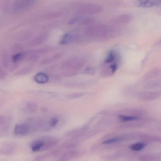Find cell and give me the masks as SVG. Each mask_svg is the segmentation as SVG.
Returning a JSON list of instances; mask_svg holds the SVG:
<instances>
[{
  "label": "cell",
  "instance_id": "obj_1",
  "mask_svg": "<svg viewBox=\"0 0 161 161\" xmlns=\"http://www.w3.org/2000/svg\"><path fill=\"white\" fill-rule=\"evenodd\" d=\"M78 10L80 13L86 15H93L99 13L102 10L101 6L96 4L87 3L78 7Z\"/></svg>",
  "mask_w": 161,
  "mask_h": 161
},
{
  "label": "cell",
  "instance_id": "obj_2",
  "mask_svg": "<svg viewBox=\"0 0 161 161\" xmlns=\"http://www.w3.org/2000/svg\"><path fill=\"white\" fill-rule=\"evenodd\" d=\"M37 0H16L14 4V10L21 12L26 10L35 3Z\"/></svg>",
  "mask_w": 161,
  "mask_h": 161
},
{
  "label": "cell",
  "instance_id": "obj_3",
  "mask_svg": "<svg viewBox=\"0 0 161 161\" xmlns=\"http://www.w3.org/2000/svg\"><path fill=\"white\" fill-rule=\"evenodd\" d=\"M32 128L29 123L17 125L14 129V134L18 136H24L32 131Z\"/></svg>",
  "mask_w": 161,
  "mask_h": 161
},
{
  "label": "cell",
  "instance_id": "obj_4",
  "mask_svg": "<svg viewBox=\"0 0 161 161\" xmlns=\"http://www.w3.org/2000/svg\"><path fill=\"white\" fill-rule=\"evenodd\" d=\"M136 4L144 8L156 7L161 6V0H137Z\"/></svg>",
  "mask_w": 161,
  "mask_h": 161
},
{
  "label": "cell",
  "instance_id": "obj_5",
  "mask_svg": "<svg viewBox=\"0 0 161 161\" xmlns=\"http://www.w3.org/2000/svg\"><path fill=\"white\" fill-rule=\"evenodd\" d=\"M46 145V139L36 140L32 142L31 149L33 152H38L40 150H45Z\"/></svg>",
  "mask_w": 161,
  "mask_h": 161
},
{
  "label": "cell",
  "instance_id": "obj_6",
  "mask_svg": "<svg viewBox=\"0 0 161 161\" xmlns=\"http://www.w3.org/2000/svg\"><path fill=\"white\" fill-rule=\"evenodd\" d=\"M10 120L7 117L0 116V137L4 135L8 130Z\"/></svg>",
  "mask_w": 161,
  "mask_h": 161
},
{
  "label": "cell",
  "instance_id": "obj_7",
  "mask_svg": "<svg viewBox=\"0 0 161 161\" xmlns=\"http://www.w3.org/2000/svg\"><path fill=\"white\" fill-rule=\"evenodd\" d=\"M161 95V92H152L143 93L140 95V98L145 101H151L158 98Z\"/></svg>",
  "mask_w": 161,
  "mask_h": 161
},
{
  "label": "cell",
  "instance_id": "obj_8",
  "mask_svg": "<svg viewBox=\"0 0 161 161\" xmlns=\"http://www.w3.org/2000/svg\"><path fill=\"white\" fill-rule=\"evenodd\" d=\"M79 153L76 150H70L63 154L57 161H69L79 156Z\"/></svg>",
  "mask_w": 161,
  "mask_h": 161
},
{
  "label": "cell",
  "instance_id": "obj_9",
  "mask_svg": "<svg viewBox=\"0 0 161 161\" xmlns=\"http://www.w3.org/2000/svg\"><path fill=\"white\" fill-rule=\"evenodd\" d=\"M34 80L39 84H44L49 81V77L45 74L39 73L34 76Z\"/></svg>",
  "mask_w": 161,
  "mask_h": 161
},
{
  "label": "cell",
  "instance_id": "obj_10",
  "mask_svg": "<svg viewBox=\"0 0 161 161\" xmlns=\"http://www.w3.org/2000/svg\"><path fill=\"white\" fill-rule=\"evenodd\" d=\"M75 39V36L74 35L71 33H68L65 34L62 36L60 40V43L63 45L69 44L73 42Z\"/></svg>",
  "mask_w": 161,
  "mask_h": 161
},
{
  "label": "cell",
  "instance_id": "obj_11",
  "mask_svg": "<svg viewBox=\"0 0 161 161\" xmlns=\"http://www.w3.org/2000/svg\"><path fill=\"white\" fill-rule=\"evenodd\" d=\"M119 119L120 121L123 122H130V121H135L140 119L138 116H134V115H119Z\"/></svg>",
  "mask_w": 161,
  "mask_h": 161
},
{
  "label": "cell",
  "instance_id": "obj_12",
  "mask_svg": "<svg viewBox=\"0 0 161 161\" xmlns=\"http://www.w3.org/2000/svg\"><path fill=\"white\" fill-rule=\"evenodd\" d=\"M131 17L128 15H122L115 19V22L118 23H125L130 21Z\"/></svg>",
  "mask_w": 161,
  "mask_h": 161
},
{
  "label": "cell",
  "instance_id": "obj_13",
  "mask_svg": "<svg viewBox=\"0 0 161 161\" xmlns=\"http://www.w3.org/2000/svg\"><path fill=\"white\" fill-rule=\"evenodd\" d=\"M146 145L142 143L133 144L130 146V148L133 151H138L142 150L145 147Z\"/></svg>",
  "mask_w": 161,
  "mask_h": 161
},
{
  "label": "cell",
  "instance_id": "obj_14",
  "mask_svg": "<svg viewBox=\"0 0 161 161\" xmlns=\"http://www.w3.org/2000/svg\"><path fill=\"white\" fill-rule=\"evenodd\" d=\"M122 138L121 137H115L114 138H110V139H108L106 140L105 142H103L104 144L109 145L113 143H115L118 142L120 141H122Z\"/></svg>",
  "mask_w": 161,
  "mask_h": 161
},
{
  "label": "cell",
  "instance_id": "obj_15",
  "mask_svg": "<svg viewBox=\"0 0 161 161\" xmlns=\"http://www.w3.org/2000/svg\"><path fill=\"white\" fill-rule=\"evenodd\" d=\"M115 58V54H114V53L113 51H110L108 53L107 57L105 58V62L107 64L112 63L114 61Z\"/></svg>",
  "mask_w": 161,
  "mask_h": 161
},
{
  "label": "cell",
  "instance_id": "obj_16",
  "mask_svg": "<svg viewBox=\"0 0 161 161\" xmlns=\"http://www.w3.org/2000/svg\"><path fill=\"white\" fill-rule=\"evenodd\" d=\"M25 56V53H21L16 54L12 56V61L14 63H17V62H19V61L22 60L23 58H24Z\"/></svg>",
  "mask_w": 161,
  "mask_h": 161
},
{
  "label": "cell",
  "instance_id": "obj_17",
  "mask_svg": "<svg viewBox=\"0 0 161 161\" xmlns=\"http://www.w3.org/2000/svg\"><path fill=\"white\" fill-rule=\"evenodd\" d=\"M58 122V119L57 118L54 117V118H52L50 122V127H53L57 125Z\"/></svg>",
  "mask_w": 161,
  "mask_h": 161
}]
</instances>
